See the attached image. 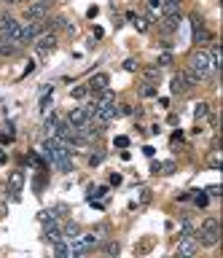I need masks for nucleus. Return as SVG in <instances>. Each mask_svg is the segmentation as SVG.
Listing matches in <instances>:
<instances>
[{"label": "nucleus", "mask_w": 223, "mask_h": 258, "mask_svg": "<svg viewBox=\"0 0 223 258\" xmlns=\"http://www.w3.org/2000/svg\"><path fill=\"white\" fill-rule=\"evenodd\" d=\"M194 239L199 242V247H215L220 239V229H218V218H204L202 226L194 231Z\"/></svg>", "instance_id": "obj_2"}, {"label": "nucleus", "mask_w": 223, "mask_h": 258, "mask_svg": "<svg viewBox=\"0 0 223 258\" xmlns=\"http://www.w3.org/2000/svg\"><path fill=\"white\" fill-rule=\"evenodd\" d=\"M129 19L134 22V27H137V32H148L151 30V22H154V16H134V14H129Z\"/></svg>", "instance_id": "obj_14"}, {"label": "nucleus", "mask_w": 223, "mask_h": 258, "mask_svg": "<svg viewBox=\"0 0 223 258\" xmlns=\"http://www.w3.org/2000/svg\"><path fill=\"white\" fill-rule=\"evenodd\" d=\"M140 94H142V97H156V86H154V84H148V81H145V84L140 86Z\"/></svg>", "instance_id": "obj_25"}, {"label": "nucleus", "mask_w": 223, "mask_h": 258, "mask_svg": "<svg viewBox=\"0 0 223 258\" xmlns=\"http://www.w3.org/2000/svg\"><path fill=\"white\" fill-rule=\"evenodd\" d=\"M102 161H105V151H102V148H97V151H94L92 156H89V164H92V167H100Z\"/></svg>", "instance_id": "obj_22"}, {"label": "nucleus", "mask_w": 223, "mask_h": 258, "mask_svg": "<svg viewBox=\"0 0 223 258\" xmlns=\"http://www.w3.org/2000/svg\"><path fill=\"white\" fill-rule=\"evenodd\" d=\"M175 3H183V0H175Z\"/></svg>", "instance_id": "obj_35"}, {"label": "nucleus", "mask_w": 223, "mask_h": 258, "mask_svg": "<svg viewBox=\"0 0 223 258\" xmlns=\"http://www.w3.org/2000/svg\"><path fill=\"white\" fill-rule=\"evenodd\" d=\"M194 223L188 221V218H183V223H180V237H194Z\"/></svg>", "instance_id": "obj_21"}, {"label": "nucleus", "mask_w": 223, "mask_h": 258, "mask_svg": "<svg viewBox=\"0 0 223 258\" xmlns=\"http://www.w3.org/2000/svg\"><path fill=\"white\" fill-rule=\"evenodd\" d=\"M43 242H49V245L62 242V226L57 223V218L49 221V223H43Z\"/></svg>", "instance_id": "obj_8"}, {"label": "nucleus", "mask_w": 223, "mask_h": 258, "mask_svg": "<svg viewBox=\"0 0 223 258\" xmlns=\"http://www.w3.org/2000/svg\"><path fill=\"white\" fill-rule=\"evenodd\" d=\"M162 3L164 0H148V8L151 11H162Z\"/></svg>", "instance_id": "obj_31"}, {"label": "nucleus", "mask_w": 223, "mask_h": 258, "mask_svg": "<svg viewBox=\"0 0 223 258\" xmlns=\"http://www.w3.org/2000/svg\"><path fill=\"white\" fill-rule=\"evenodd\" d=\"M159 172H162V175H172L175 172V161H164V164H159Z\"/></svg>", "instance_id": "obj_26"}, {"label": "nucleus", "mask_w": 223, "mask_h": 258, "mask_svg": "<svg viewBox=\"0 0 223 258\" xmlns=\"http://www.w3.org/2000/svg\"><path fill=\"white\" fill-rule=\"evenodd\" d=\"M210 167H212V169H218V167H220V159H218V153H212V156H210Z\"/></svg>", "instance_id": "obj_32"}, {"label": "nucleus", "mask_w": 223, "mask_h": 258, "mask_svg": "<svg viewBox=\"0 0 223 258\" xmlns=\"http://www.w3.org/2000/svg\"><path fill=\"white\" fill-rule=\"evenodd\" d=\"M22 188H25V172H22V169H11V172H9V180H6V191H9V197L17 202L19 194H22Z\"/></svg>", "instance_id": "obj_5"}, {"label": "nucleus", "mask_w": 223, "mask_h": 258, "mask_svg": "<svg viewBox=\"0 0 223 258\" xmlns=\"http://www.w3.org/2000/svg\"><path fill=\"white\" fill-rule=\"evenodd\" d=\"M210 38H212V35L204 30V24H202V27H196V30H194V40H196V43H207Z\"/></svg>", "instance_id": "obj_20"}, {"label": "nucleus", "mask_w": 223, "mask_h": 258, "mask_svg": "<svg viewBox=\"0 0 223 258\" xmlns=\"http://www.w3.org/2000/svg\"><path fill=\"white\" fill-rule=\"evenodd\" d=\"M33 43H35V48H38V54H51L54 51V48H57V32H41V35H38L35 40H33Z\"/></svg>", "instance_id": "obj_7"}, {"label": "nucleus", "mask_w": 223, "mask_h": 258, "mask_svg": "<svg viewBox=\"0 0 223 258\" xmlns=\"http://www.w3.org/2000/svg\"><path fill=\"white\" fill-rule=\"evenodd\" d=\"M175 253L178 255H196L199 253V242L194 237H180L178 247H175Z\"/></svg>", "instance_id": "obj_10"}, {"label": "nucleus", "mask_w": 223, "mask_h": 258, "mask_svg": "<svg viewBox=\"0 0 223 258\" xmlns=\"http://www.w3.org/2000/svg\"><path fill=\"white\" fill-rule=\"evenodd\" d=\"M6 161H9V153H6L3 148H0V164H6Z\"/></svg>", "instance_id": "obj_34"}, {"label": "nucleus", "mask_w": 223, "mask_h": 258, "mask_svg": "<svg viewBox=\"0 0 223 258\" xmlns=\"http://www.w3.org/2000/svg\"><path fill=\"white\" fill-rule=\"evenodd\" d=\"M113 143H116V148H126V145H129V137H124V135H118V137H116V140H113Z\"/></svg>", "instance_id": "obj_29"}, {"label": "nucleus", "mask_w": 223, "mask_h": 258, "mask_svg": "<svg viewBox=\"0 0 223 258\" xmlns=\"http://www.w3.org/2000/svg\"><path fill=\"white\" fill-rule=\"evenodd\" d=\"M86 86H89V94H100L102 89L110 86V76L108 73H94V76L86 81Z\"/></svg>", "instance_id": "obj_9"}, {"label": "nucleus", "mask_w": 223, "mask_h": 258, "mask_svg": "<svg viewBox=\"0 0 223 258\" xmlns=\"http://www.w3.org/2000/svg\"><path fill=\"white\" fill-rule=\"evenodd\" d=\"M78 234H81V226H78L76 221H67L65 226H62V239L73 242V239H78Z\"/></svg>", "instance_id": "obj_12"}, {"label": "nucleus", "mask_w": 223, "mask_h": 258, "mask_svg": "<svg viewBox=\"0 0 223 258\" xmlns=\"http://www.w3.org/2000/svg\"><path fill=\"white\" fill-rule=\"evenodd\" d=\"M86 16H89V19H94V16H97V6H92L89 11H86Z\"/></svg>", "instance_id": "obj_33"}, {"label": "nucleus", "mask_w": 223, "mask_h": 258, "mask_svg": "<svg viewBox=\"0 0 223 258\" xmlns=\"http://www.w3.org/2000/svg\"><path fill=\"white\" fill-rule=\"evenodd\" d=\"M194 194H196V197H194V202H196L199 207H204V205H207V197H204L202 191H194Z\"/></svg>", "instance_id": "obj_30"}, {"label": "nucleus", "mask_w": 223, "mask_h": 258, "mask_svg": "<svg viewBox=\"0 0 223 258\" xmlns=\"http://www.w3.org/2000/svg\"><path fill=\"white\" fill-rule=\"evenodd\" d=\"M43 32L41 27V22H22V30H19V46H27V43H33V40L38 38Z\"/></svg>", "instance_id": "obj_6"}, {"label": "nucleus", "mask_w": 223, "mask_h": 258, "mask_svg": "<svg viewBox=\"0 0 223 258\" xmlns=\"http://www.w3.org/2000/svg\"><path fill=\"white\" fill-rule=\"evenodd\" d=\"M188 89H191V86H188L186 76H183V70H180V73H175L172 81H170V92H172V94H186Z\"/></svg>", "instance_id": "obj_11"}, {"label": "nucleus", "mask_w": 223, "mask_h": 258, "mask_svg": "<svg viewBox=\"0 0 223 258\" xmlns=\"http://www.w3.org/2000/svg\"><path fill=\"white\" fill-rule=\"evenodd\" d=\"M159 27H162L164 32H175L180 27V16H164V19L159 22Z\"/></svg>", "instance_id": "obj_16"}, {"label": "nucleus", "mask_w": 223, "mask_h": 258, "mask_svg": "<svg viewBox=\"0 0 223 258\" xmlns=\"http://www.w3.org/2000/svg\"><path fill=\"white\" fill-rule=\"evenodd\" d=\"M175 62V56L170 54V51H164L162 56H159V62H156V68H170V64Z\"/></svg>", "instance_id": "obj_24"}, {"label": "nucleus", "mask_w": 223, "mask_h": 258, "mask_svg": "<svg viewBox=\"0 0 223 258\" xmlns=\"http://www.w3.org/2000/svg\"><path fill=\"white\" fill-rule=\"evenodd\" d=\"M142 76H145L148 84H156L162 78V68H142Z\"/></svg>", "instance_id": "obj_18"}, {"label": "nucleus", "mask_w": 223, "mask_h": 258, "mask_svg": "<svg viewBox=\"0 0 223 258\" xmlns=\"http://www.w3.org/2000/svg\"><path fill=\"white\" fill-rule=\"evenodd\" d=\"M186 70H191L199 81L210 78L212 73H215V64H212L210 51H207V48H199V51H194V54H191V59H188V68H186Z\"/></svg>", "instance_id": "obj_1"}, {"label": "nucleus", "mask_w": 223, "mask_h": 258, "mask_svg": "<svg viewBox=\"0 0 223 258\" xmlns=\"http://www.w3.org/2000/svg\"><path fill=\"white\" fill-rule=\"evenodd\" d=\"M70 97H73V100H84V97H89V86H76L73 92H70Z\"/></svg>", "instance_id": "obj_23"}, {"label": "nucleus", "mask_w": 223, "mask_h": 258, "mask_svg": "<svg viewBox=\"0 0 223 258\" xmlns=\"http://www.w3.org/2000/svg\"><path fill=\"white\" fill-rule=\"evenodd\" d=\"M51 6H54V0H30V6L25 8V19H30V22H46Z\"/></svg>", "instance_id": "obj_4"}, {"label": "nucleus", "mask_w": 223, "mask_h": 258, "mask_svg": "<svg viewBox=\"0 0 223 258\" xmlns=\"http://www.w3.org/2000/svg\"><path fill=\"white\" fill-rule=\"evenodd\" d=\"M116 108H118V116H132V105H126V102H121V105H116Z\"/></svg>", "instance_id": "obj_27"}, {"label": "nucleus", "mask_w": 223, "mask_h": 258, "mask_svg": "<svg viewBox=\"0 0 223 258\" xmlns=\"http://www.w3.org/2000/svg\"><path fill=\"white\" fill-rule=\"evenodd\" d=\"M19 43H14V40H0V56H17L19 54Z\"/></svg>", "instance_id": "obj_15"}, {"label": "nucleus", "mask_w": 223, "mask_h": 258, "mask_svg": "<svg viewBox=\"0 0 223 258\" xmlns=\"http://www.w3.org/2000/svg\"><path fill=\"white\" fill-rule=\"evenodd\" d=\"M207 116H210V105H207V102H196L194 105V118L199 121V118H207Z\"/></svg>", "instance_id": "obj_19"}, {"label": "nucleus", "mask_w": 223, "mask_h": 258, "mask_svg": "<svg viewBox=\"0 0 223 258\" xmlns=\"http://www.w3.org/2000/svg\"><path fill=\"white\" fill-rule=\"evenodd\" d=\"M97 247H100V250H102V253H105V255H118V253H121V245H118L116 239H102Z\"/></svg>", "instance_id": "obj_13"}, {"label": "nucleus", "mask_w": 223, "mask_h": 258, "mask_svg": "<svg viewBox=\"0 0 223 258\" xmlns=\"http://www.w3.org/2000/svg\"><path fill=\"white\" fill-rule=\"evenodd\" d=\"M124 70L126 73H134V70H137V59H124Z\"/></svg>", "instance_id": "obj_28"}, {"label": "nucleus", "mask_w": 223, "mask_h": 258, "mask_svg": "<svg viewBox=\"0 0 223 258\" xmlns=\"http://www.w3.org/2000/svg\"><path fill=\"white\" fill-rule=\"evenodd\" d=\"M19 30H22L19 19H14L11 14L0 16V40H14V43H19Z\"/></svg>", "instance_id": "obj_3"}, {"label": "nucleus", "mask_w": 223, "mask_h": 258, "mask_svg": "<svg viewBox=\"0 0 223 258\" xmlns=\"http://www.w3.org/2000/svg\"><path fill=\"white\" fill-rule=\"evenodd\" d=\"M57 121H59L57 113H49V116H46V121H43V137H54V126H57Z\"/></svg>", "instance_id": "obj_17"}]
</instances>
